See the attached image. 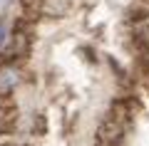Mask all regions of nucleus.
<instances>
[{
	"mask_svg": "<svg viewBox=\"0 0 149 146\" xmlns=\"http://www.w3.org/2000/svg\"><path fill=\"white\" fill-rule=\"evenodd\" d=\"M97 146H124V124L107 116L97 129Z\"/></svg>",
	"mask_w": 149,
	"mask_h": 146,
	"instance_id": "f257e3e1",
	"label": "nucleus"
},
{
	"mask_svg": "<svg viewBox=\"0 0 149 146\" xmlns=\"http://www.w3.org/2000/svg\"><path fill=\"white\" fill-rule=\"evenodd\" d=\"M137 64L144 74H149V47H137Z\"/></svg>",
	"mask_w": 149,
	"mask_h": 146,
	"instance_id": "20e7f679",
	"label": "nucleus"
},
{
	"mask_svg": "<svg viewBox=\"0 0 149 146\" xmlns=\"http://www.w3.org/2000/svg\"><path fill=\"white\" fill-rule=\"evenodd\" d=\"M15 84H17V74H15V69H3V72H0V97L10 94Z\"/></svg>",
	"mask_w": 149,
	"mask_h": 146,
	"instance_id": "f03ea898",
	"label": "nucleus"
},
{
	"mask_svg": "<svg viewBox=\"0 0 149 146\" xmlns=\"http://www.w3.org/2000/svg\"><path fill=\"white\" fill-rule=\"evenodd\" d=\"M3 45H8V25H5V20L0 22V47Z\"/></svg>",
	"mask_w": 149,
	"mask_h": 146,
	"instance_id": "39448f33",
	"label": "nucleus"
},
{
	"mask_svg": "<svg viewBox=\"0 0 149 146\" xmlns=\"http://www.w3.org/2000/svg\"><path fill=\"white\" fill-rule=\"evenodd\" d=\"M5 146H10V144H5Z\"/></svg>",
	"mask_w": 149,
	"mask_h": 146,
	"instance_id": "0eeeda50",
	"label": "nucleus"
},
{
	"mask_svg": "<svg viewBox=\"0 0 149 146\" xmlns=\"http://www.w3.org/2000/svg\"><path fill=\"white\" fill-rule=\"evenodd\" d=\"M10 5V0H0V10H3V8H8Z\"/></svg>",
	"mask_w": 149,
	"mask_h": 146,
	"instance_id": "423d86ee",
	"label": "nucleus"
},
{
	"mask_svg": "<svg viewBox=\"0 0 149 146\" xmlns=\"http://www.w3.org/2000/svg\"><path fill=\"white\" fill-rule=\"evenodd\" d=\"M134 45L149 47V20H139L134 25Z\"/></svg>",
	"mask_w": 149,
	"mask_h": 146,
	"instance_id": "7ed1b4c3",
	"label": "nucleus"
}]
</instances>
